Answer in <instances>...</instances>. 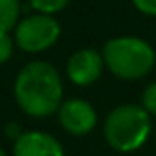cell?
<instances>
[{"mask_svg":"<svg viewBox=\"0 0 156 156\" xmlns=\"http://www.w3.org/2000/svg\"><path fill=\"white\" fill-rule=\"evenodd\" d=\"M62 79L48 61L28 62L15 77L13 96L19 108L31 118H48L62 105Z\"/></svg>","mask_w":156,"mask_h":156,"instance_id":"cell-1","label":"cell"},{"mask_svg":"<svg viewBox=\"0 0 156 156\" xmlns=\"http://www.w3.org/2000/svg\"><path fill=\"white\" fill-rule=\"evenodd\" d=\"M152 118L136 103H123L114 107L103 123V138L107 145L119 154H132L140 151L151 138Z\"/></svg>","mask_w":156,"mask_h":156,"instance_id":"cell-2","label":"cell"},{"mask_svg":"<svg viewBox=\"0 0 156 156\" xmlns=\"http://www.w3.org/2000/svg\"><path fill=\"white\" fill-rule=\"evenodd\" d=\"M105 68L121 81H140L156 66L154 48L134 35L114 37L101 50Z\"/></svg>","mask_w":156,"mask_h":156,"instance_id":"cell-3","label":"cell"},{"mask_svg":"<svg viewBox=\"0 0 156 156\" xmlns=\"http://www.w3.org/2000/svg\"><path fill=\"white\" fill-rule=\"evenodd\" d=\"M61 37V24L51 15L33 13L24 17L15 28V44L26 53L50 50Z\"/></svg>","mask_w":156,"mask_h":156,"instance_id":"cell-4","label":"cell"},{"mask_svg":"<svg viewBox=\"0 0 156 156\" xmlns=\"http://www.w3.org/2000/svg\"><path fill=\"white\" fill-rule=\"evenodd\" d=\"M59 123L72 136H87L98 125V110L94 105L81 98H70L59 108Z\"/></svg>","mask_w":156,"mask_h":156,"instance_id":"cell-5","label":"cell"},{"mask_svg":"<svg viewBox=\"0 0 156 156\" xmlns=\"http://www.w3.org/2000/svg\"><path fill=\"white\" fill-rule=\"evenodd\" d=\"M105 61L94 48L75 50L66 61V75L75 87H90L103 75Z\"/></svg>","mask_w":156,"mask_h":156,"instance_id":"cell-6","label":"cell"},{"mask_svg":"<svg viewBox=\"0 0 156 156\" xmlns=\"http://www.w3.org/2000/svg\"><path fill=\"white\" fill-rule=\"evenodd\" d=\"M13 156H64V149L55 136L42 130H30L15 140Z\"/></svg>","mask_w":156,"mask_h":156,"instance_id":"cell-7","label":"cell"},{"mask_svg":"<svg viewBox=\"0 0 156 156\" xmlns=\"http://www.w3.org/2000/svg\"><path fill=\"white\" fill-rule=\"evenodd\" d=\"M20 0H0V33H9L20 22Z\"/></svg>","mask_w":156,"mask_h":156,"instance_id":"cell-8","label":"cell"},{"mask_svg":"<svg viewBox=\"0 0 156 156\" xmlns=\"http://www.w3.org/2000/svg\"><path fill=\"white\" fill-rule=\"evenodd\" d=\"M68 4L70 0H30L31 9H35L41 15H51V17L61 13Z\"/></svg>","mask_w":156,"mask_h":156,"instance_id":"cell-9","label":"cell"},{"mask_svg":"<svg viewBox=\"0 0 156 156\" xmlns=\"http://www.w3.org/2000/svg\"><path fill=\"white\" fill-rule=\"evenodd\" d=\"M140 105L149 112L151 118H156V81L149 83L143 88V92L140 96Z\"/></svg>","mask_w":156,"mask_h":156,"instance_id":"cell-10","label":"cell"},{"mask_svg":"<svg viewBox=\"0 0 156 156\" xmlns=\"http://www.w3.org/2000/svg\"><path fill=\"white\" fill-rule=\"evenodd\" d=\"M13 44H15V39H11L9 33H0V64H4L11 59Z\"/></svg>","mask_w":156,"mask_h":156,"instance_id":"cell-11","label":"cell"},{"mask_svg":"<svg viewBox=\"0 0 156 156\" xmlns=\"http://www.w3.org/2000/svg\"><path fill=\"white\" fill-rule=\"evenodd\" d=\"M134 8L147 15V17H156V0H132Z\"/></svg>","mask_w":156,"mask_h":156,"instance_id":"cell-12","label":"cell"},{"mask_svg":"<svg viewBox=\"0 0 156 156\" xmlns=\"http://www.w3.org/2000/svg\"><path fill=\"white\" fill-rule=\"evenodd\" d=\"M0 156H8V154H6V151H4L2 147H0Z\"/></svg>","mask_w":156,"mask_h":156,"instance_id":"cell-13","label":"cell"}]
</instances>
